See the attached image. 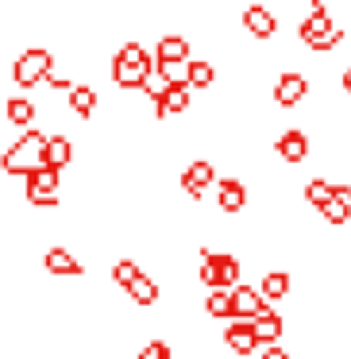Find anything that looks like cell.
<instances>
[{
	"label": "cell",
	"instance_id": "obj_1",
	"mask_svg": "<svg viewBox=\"0 0 351 359\" xmlns=\"http://www.w3.org/2000/svg\"><path fill=\"white\" fill-rule=\"evenodd\" d=\"M155 78V55L143 43H124L112 58V81L120 89H143Z\"/></svg>",
	"mask_w": 351,
	"mask_h": 359
},
{
	"label": "cell",
	"instance_id": "obj_2",
	"mask_svg": "<svg viewBox=\"0 0 351 359\" xmlns=\"http://www.w3.org/2000/svg\"><path fill=\"white\" fill-rule=\"evenodd\" d=\"M47 140H50V135H43L39 128H27V132L20 135L8 151H4V158H0L4 170H8V174H24V178L32 170H39L43 155H47Z\"/></svg>",
	"mask_w": 351,
	"mask_h": 359
},
{
	"label": "cell",
	"instance_id": "obj_3",
	"mask_svg": "<svg viewBox=\"0 0 351 359\" xmlns=\"http://www.w3.org/2000/svg\"><path fill=\"white\" fill-rule=\"evenodd\" d=\"M297 35H301V43L312 47V50H328V47H336V43L343 39V32L332 24V16H328L324 0H312V12L297 24Z\"/></svg>",
	"mask_w": 351,
	"mask_h": 359
},
{
	"label": "cell",
	"instance_id": "obj_4",
	"mask_svg": "<svg viewBox=\"0 0 351 359\" xmlns=\"http://www.w3.org/2000/svg\"><path fill=\"white\" fill-rule=\"evenodd\" d=\"M235 278H240V259L228 255V251H201V282L212 290H235Z\"/></svg>",
	"mask_w": 351,
	"mask_h": 359
},
{
	"label": "cell",
	"instance_id": "obj_5",
	"mask_svg": "<svg viewBox=\"0 0 351 359\" xmlns=\"http://www.w3.org/2000/svg\"><path fill=\"white\" fill-rule=\"evenodd\" d=\"M50 74H55V58H50V50H43V47H27L24 55L16 58V66H12V78H16L20 89L39 86V81H47Z\"/></svg>",
	"mask_w": 351,
	"mask_h": 359
},
{
	"label": "cell",
	"instance_id": "obj_6",
	"mask_svg": "<svg viewBox=\"0 0 351 359\" xmlns=\"http://www.w3.org/2000/svg\"><path fill=\"white\" fill-rule=\"evenodd\" d=\"M24 194L32 205H58V170L39 166L24 178Z\"/></svg>",
	"mask_w": 351,
	"mask_h": 359
},
{
	"label": "cell",
	"instance_id": "obj_7",
	"mask_svg": "<svg viewBox=\"0 0 351 359\" xmlns=\"http://www.w3.org/2000/svg\"><path fill=\"white\" fill-rule=\"evenodd\" d=\"M216 166L209 163V158H197V163H189L186 170H181V189H186L189 197H205L209 194V186H216Z\"/></svg>",
	"mask_w": 351,
	"mask_h": 359
},
{
	"label": "cell",
	"instance_id": "obj_8",
	"mask_svg": "<svg viewBox=\"0 0 351 359\" xmlns=\"http://www.w3.org/2000/svg\"><path fill=\"white\" fill-rule=\"evenodd\" d=\"M270 305L263 302V294H259L255 286H235L232 290V320H255L259 313H266Z\"/></svg>",
	"mask_w": 351,
	"mask_h": 359
},
{
	"label": "cell",
	"instance_id": "obj_9",
	"mask_svg": "<svg viewBox=\"0 0 351 359\" xmlns=\"http://www.w3.org/2000/svg\"><path fill=\"white\" fill-rule=\"evenodd\" d=\"M155 62L158 66H189V39L178 32L163 35L158 47H155Z\"/></svg>",
	"mask_w": 351,
	"mask_h": 359
},
{
	"label": "cell",
	"instance_id": "obj_10",
	"mask_svg": "<svg viewBox=\"0 0 351 359\" xmlns=\"http://www.w3.org/2000/svg\"><path fill=\"white\" fill-rule=\"evenodd\" d=\"M251 328H255L259 348H274V344L282 340V332H286V320H282L278 309H266V313H259V317L251 320Z\"/></svg>",
	"mask_w": 351,
	"mask_h": 359
},
{
	"label": "cell",
	"instance_id": "obj_11",
	"mask_svg": "<svg viewBox=\"0 0 351 359\" xmlns=\"http://www.w3.org/2000/svg\"><path fill=\"white\" fill-rule=\"evenodd\" d=\"M274 151H278L286 163H305V158H309V135H305L301 128H289V132H282L278 140H274Z\"/></svg>",
	"mask_w": 351,
	"mask_h": 359
},
{
	"label": "cell",
	"instance_id": "obj_12",
	"mask_svg": "<svg viewBox=\"0 0 351 359\" xmlns=\"http://www.w3.org/2000/svg\"><path fill=\"white\" fill-rule=\"evenodd\" d=\"M305 93H309V81H305L301 74H282L278 86H274V101H278L282 109H294V104H301Z\"/></svg>",
	"mask_w": 351,
	"mask_h": 359
},
{
	"label": "cell",
	"instance_id": "obj_13",
	"mask_svg": "<svg viewBox=\"0 0 351 359\" xmlns=\"http://www.w3.org/2000/svg\"><path fill=\"white\" fill-rule=\"evenodd\" d=\"M43 266H47L55 278H78L85 266H81V259L78 255H70L66 248H50L47 255H43Z\"/></svg>",
	"mask_w": 351,
	"mask_h": 359
},
{
	"label": "cell",
	"instance_id": "obj_14",
	"mask_svg": "<svg viewBox=\"0 0 351 359\" xmlns=\"http://www.w3.org/2000/svg\"><path fill=\"white\" fill-rule=\"evenodd\" d=\"M224 344L235 351V355H251V351H259V340H255L251 320H232V325L224 328Z\"/></svg>",
	"mask_w": 351,
	"mask_h": 359
},
{
	"label": "cell",
	"instance_id": "obj_15",
	"mask_svg": "<svg viewBox=\"0 0 351 359\" xmlns=\"http://www.w3.org/2000/svg\"><path fill=\"white\" fill-rule=\"evenodd\" d=\"M243 27H247L255 39H270L278 20H274V12L263 8V4H247V8H243Z\"/></svg>",
	"mask_w": 351,
	"mask_h": 359
},
{
	"label": "cell",
	"instance_id": "obj_16",
	"mask_svg": "<svg viewBox=\"0 0 351 359\" xmlns=\"http://www.w3.org/2000/svg\"><path fill=\"white\" fill-rule=\"evenodd\" d=\"M216 201L224 212H240L243 205H247V186H243L240 178H220L216 182Z\"/></svg>",
	"mask_w": 351,
	"mask_h": 359
},
{
	"label": "cell",
	"instance_id": "obj_17",
	"mask_svg": "<svg viewBox=\"0 0 351 359\" xmlns=\"http://www.w3.org/2000/svg\"><path fill=\"white\" fill-rule=\"evenodd\" d=\"M186 109H189V81L166 86L163 97H158V104H155L158 116H174V112H186Z\"/></svg>",
	"mask_w": 351,
	"mask_h": 359
},
{
	"label": "cell",
	"instance_id": "obj_18",
	"mask_svg": "<svg viewBox=\"0 0 351 359\" xmlns=\"http://www.w3.org/2000/svg\"><path fill=\"white\" fill-rule=\"evenodd\" d=\"M70 158H74V143L66 140V135H50V140H47V155H43V166L62 170V166H70Z\"/></svg>",
	"mask_w": 351,
	"mask_h": 359
},
{
	"label": "cell",
	"instance_id": "obj_19",
	"mask_svg": "<svg viewBox=\"0 0 351 359\" xmlns=\"http://www.w3.org/2000/svg\"><path fill=\"white\" fill-rule=\"evenodd\" d=\"M4 112H8V124H20L27 132L32 128V120H35V104L27 101V97H8V104H4Z\"/></svg>",
	"mask_w": 351,
	"mask_h": 359
},
{
	"label": "cell",
	"instance_id": "obj_20",
	"mask_svg": "<svg viewBox=\"0 0 351 359\" xmlns=\"http://www.w3.org/2000/svg\"><path fill=\"white\" fill-rule=\"evenodd\" d=\"M259 294H263L266 305L278 302V297H286V294H289V274H286V271H270V274L263 278V286H259Z\"/></svg>",
	"mask_w": 351,
	"mask_h": 359
},
{
	"label": "cell",
	"instance_id": "obj_21",
	"mask_svg": "<svg viewBox=\"0 0 351 359\" xmlns=\"http://www.w3.org/2000/svg\"><path fill=\"white\" fill-rule=\"evenodd\" d=\"M70 109L78 116H93L97 112V89L93 86H74L70 89Z\"/></svg>",
	"mask_w": 351,
	"mask_h": 359
},
{
	"label": "cell",
	"instance_id": "obj_22",
	"mask_svg": "<svg viewBox=\"0 0 351 359\" xmlns=\"http://www.w3.org/2000/svg\"><path fill=\"white\" fill-rule=\"evenodd\" d=\"M128 294H132V302H135V305H143V309H147V305H155V302H158V282H155V278H147V274H139V278L132 282V290H128Z\"/></svg>",
	"mask_w": 351,
	"mask_h": 359
},
{
	"label": "cell",
	"instance_id": "obj_23",
	"mask_svg": "<svg viewBox=\"0 0 351 359\" xmlns=\"http://www.w3.org/2000/svg\"><path fill=\"white\" fill-rule=\"evenodd\" d=\"M320 217H324L328 224H347V217H351V201L340 194V186H336V197H332V201H328L324 209H320Z\"/></svg>",
	"mask_w": 351,
	"mask_h": 359
},
{
	"label": "cell",
	"instance_id": "obj_24",
	"mask_svg": "<svg viewBox=\"0 0 351 359\" xmlns=\"http://www.w3.org/2000/svg\"><path fill=\"white\" fill-rule=\"evenodd\" d=\"M186 81H189V89H209L212 81H216V66L212 62H189Z\"/></svg>",
	"mask_w": 351,
	"mask_h": 359
},
{
	"label": "cell",
	"instance_id": "obj_25",
	"mask_svg": "<svg viewBox=\"0 0 351 359\" xmlns=\"http://www.w3.org/2000/svg\"><path fill=\"white\" fill-rule=\"evenodd\" d=\"M332 197H336V186H332V182H324V178H312L309 186H305V201L317 205V209H324Z\"/></svg>",
	"mask_w": 351,
	"mask_h": 359
},
{
	"label": "cell",
	"instance_id": "obj_26",
	"mask_svg": "<svg viewBox=\"0 0 351 359\" xmlns=\"http://www.w3.org/2000/svg\"><path fill=\"white\" fill-rule=\"evenodd\" d=\"M205 313L209 317H232V290H212L205 297Z\"/></svg>",
	"mask_w": 351,
	"mask_h": 359
},
{
	"label": "cell",
	"instance_id": "obj_27",
	"mask_svg": "<svg viewBox=\"0 0 351 359\" xmlns=\"http://www.w3.org/2000/svg\"><path fill=\"white\" fill-rule=\"evenodd\" d=\"M139 274H143L139 263H132V259H116V263H112V278H116L124 290H132V282L139 278Z\"/></svg>",
	"mask_w": 351,
	"mask_h": 359
},
{
	"label": "cell",
	"instance_id": "obj_28",
	"mask_svg": "<svg viewBox=\"0 0 351 359\" xmlns=\"http://www.w3.org/2000/svg\"><path fill=\"white\" fill-rule=\"evenodd\" d=\"M135 359H170V344H166V340H147Z\"/></svg>",
	"mask_w": 351,
	"mask_h": 359
},
{
	"label": "cell",
	"instance_id": "obj_29",
	"mask_svg": "<svg viewBox=\"0 0 351 359\" xmlns=\"http://www.w3.org/2000/svg\"><path fill=\"white\" fill-rule=\"evenodd\" d=\"M259 359H289V355H286V351L278 348V344H274V348H266V351H263V355H259Z\"/></svg>",
	"mask_w": 351,
	"mask_h": 359
},
{
	"label": "cell",
	"instance_id": "obj_30",
	"mask_svg": "<svg viewBox=\"0 0 351 359\" xmlns=\"http://www.w3.org/2000/svg\"><path fill=\"white\" fill-rule=\"evenodd\" d=\"M343 89H347V93H351V66H347V70H343Z\"/></svg>",
	"mask_w": 351,
	"mask_h": 359
}]
</instances>
